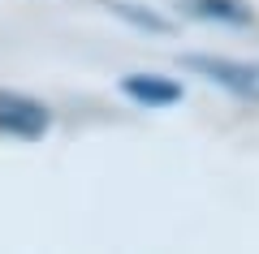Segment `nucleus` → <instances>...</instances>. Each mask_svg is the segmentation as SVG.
Listing matches in <instances>:
<instances>
[{
    "mask_svg": "<svg viewBox=\"0 0 259 254\" xmlns=\"http://www.w3.org/2000/svg\"><path fill=\"white\" fill-rule=\"evenodd\" d=\"M104 9H108L112 18L130 22L134 30H147V35H173V22L160 18V13H147L143 5H130V0H104Z\"/></svg>",
    "mask_w": 259,
    "mask_h": 254,
    "instance_id": "nucleus-5",
    "label": "nucleus"
},
{
    "mask_svg": "<svg viewBox=\"0 0 259 254\" xmlns=\"http://www.w3.org/2000/svg\"><path fill=\"white\" fill-rule=\"evenodd\" d=\"M182 65L194 73V78L212 82L221 91H229L233 99L259 104V61H238V56H182Z\"/></svg>",
    "mask_w": 259,
    "mask_h": 254,
    "instance_id": "nucleus-1",
    "label": "nucleus"
},
{
    "mask_svg": "<svg viewBox=\"0 0 259 254\" xmlns=\"http://www.w3.org/2000/svg\"><path fill=\"white\" fill-rule=\"evenodd\" d=\"M52 129V108L26 91H0V138L9 142H39Z\"/></svg>",
    "mask_w": 259,
    "mask_h": 254,
    "instance_id": "nucleus-2",
    "label": "nucleus"
},
{
    "mask_svg": "<svg viewBox=\"0 0 259 254\" xmlns=\"http://www.w3.org/2000/svg\"><path fill=\"white\" fill-rule=\"evenodd\" d=\"M121 95H125L130 104H139V108L156 112V108L182 104L186 86L177 78H164V73H125V78H121Z\"/></svg>",
    "mask_w": 259,
    "mask_h": 254,
    "instance_id": "nucleus-3",
    "label": "nucleus"
},
{
    "mask_svg": "<svg viewBox=\"0 0 259 254\" xmlns=\"http://www.w3.org/2000/svg\"><path fill=\"white\" fill-rule=\"evenodd\" d=\"M186 13L199 22H216V26H255V13H250L246 0H186Z\"/></svg>",
    "mask_w": 259,
    "mask_h": 254,
    "instance_id": "nucleus-4",
    "label": "nucleus"
}]
</instances>
